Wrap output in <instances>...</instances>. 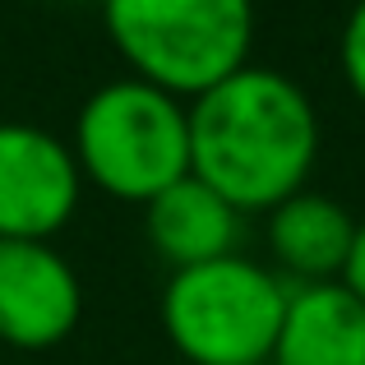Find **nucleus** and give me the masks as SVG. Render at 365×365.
Wrapping results in <instances>:
<instances>
[{
	"mask_svg": "<svg viewBox=\"0 0 365 365\" xmlns=\"http://www.w3.org/2000/svg\"><path fill=\"white\" fill-rule=\"evenodd\" d=\"M319 153V116L282 70L241 65L190 102V176L232 208H277L305 185Z\"/></svg>",
	"mask_w": 365,
	"mask_h": 365,
	"instance_id": "1",
	"label": "nucleus"
},
{
	"mask_svg": "<svg viewBox=\"0 0 365 365\" xmlns=\"http://www.w3.org/2000/svg\"><path fill=\"white\" fill-rule=\"evenodd\" d=\"M74 162L107 195L148 204L190 176V107L148 79H111L74 116Z\"/></svg>",
	"mask_w": 365,
	"mask_h": 365,
	"instance_id": "2",
	"label": "nucleus"
},
{
	"mask_svg": "<svg viewBox=\"0 0 365 365\" xmlns=\"http://www.w3.org/2000/svg\"><path fill=\"white\" fill-rule=\"evenodd\" d=\"M102 24L134 79L199 98L250 65L255 0H102Z\"/></svg>",
	"mask_w": 365,
	"mask_h": 365,
	"instance_id": "3",
	"label": "nucleus"
},
{
	"mask_svg": "<svg viewBox=\"0 0 365 365\" xmlns=\"http://www.w3.org/2000/svg\"><path fill=\"white\" fill-rule=\"evenodd\" d=\"M292 287L245 255L176 268L162 292V329L195 365H268Z\"/></svg>",
	"mask_w": 365,
	"mask_h": 365,
	"instance_id": "4",
	"label": "nucleus"
},
{
	"mask_svg": "<svg viewBox=\"0 0 365 365\" xmlns=\"http://www.w3.org/2000/svg\"><path fill=\"white\" fill-rule=\"evenodd\" d=\"M74 148L28 120H0V241H51L79 204Z\"/></svg>",
	"mask_w": 365,
	"mask_h": 365,
	"instance_id": "5",
	"label": "nucleus"
},
{
	"mask_svg": "<svg viewBox=\"0 0 365 365\" xmlns=\"http://www.w3.org/2000/svg\"><path fill=\"white\" fill-rule=\"evenodd\" d=\"M79 310V273L51 241H0V342L56 347L74 333Z\"/></svg>",
	"mask_w": 365,
	"mask_h": 365,
	"instance_id": "6",
	"label": "nucleus"
},
{
	"mask_svg": "<svg viewBox=\"0 0 365 365\" xmlns=\"http://www.w3.org/2000/svg\"><path fill=\"white\" fill-rule=\"evenodd\" d=\"M268 365H365V301L342 277L292 287Z\"/></svg>",
	"mask_w": 365,
	"mask_h": 365,
	"instance_id": "7",
	"label": "nucleus"
},
{
	"mask_svg": "<svg viewBox=\"0 0 365 365\" xmlns=\"http://www.w3.org/2000/svg\"><path fill=\"white\" fill-rule=\"evenodd\" d=\"M148 241L171 268H195L208 259L236 255L241 241V208H232L217 190H208L199 176H180L162 195L143 204Z\"/></svg>",
	"mask_w": 365,
	"mask_h": 365,
	"instance_id": "8",
	"label": "nucleus"
},
{
	"mask_svg": "<svg viewBox=\"0 0 365 365\" xmlns=\"http://www.w3.org/2000/svg\"><path fill=\"white\" fill-rule=\"evenodd\" d=\"M351 241H356V217L319 190H296L292 199L268 208V245L277 264L301 282H338Z\"/></svg>",
	"mask_w": 365,
	"mask_h": 365,
	"instance_id": "9",
	"label": "nucleus"
},
{
	"mask_svg": "<svg viewBox=\"0 0 365 365\" xmlns=\"http://www.w3.org/2000/svg\"><path fill=\"white\" fill-rule=\"evenodd\" d=\"M338 56H342V74H347V83L356 88V98L365 102V0H356V9L347 14Z\"/></svg>",
	"mask_w": 365,
	"mask_h": 365,
	"instance_id": "10",
	"label": "nucleus"
},
{
	"mask_svg": "<svg viewBox=\"0 0 365 365\" xmlns=\"http://www.w3.org/2000/svg\"><path fill=\"white\" fill-rule=\"evenodd\" d=\"M342 282L365 301V217L356 222V241H351V255H347V268H342Z\"/></svg>",
	"mask_w": 365,
	"mask_h": 365,
	"instance_id": "11",
	"label": "nucleus"
}]
</instances>
